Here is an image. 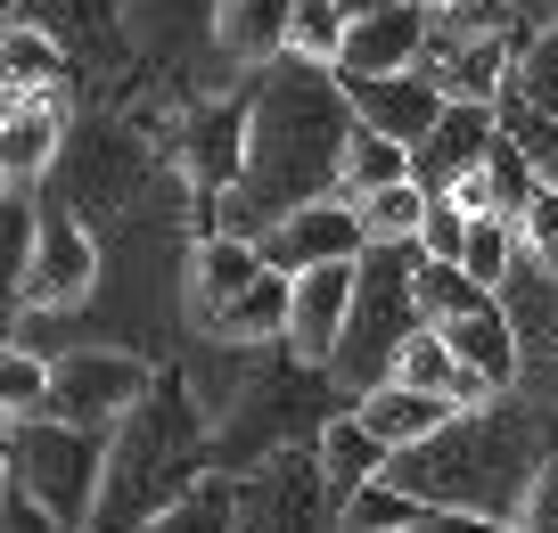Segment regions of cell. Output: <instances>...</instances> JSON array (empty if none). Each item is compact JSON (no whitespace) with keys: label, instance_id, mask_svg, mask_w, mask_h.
<instances>
[{"label":"cell","instance_id":"obj_24","mask_svg":"<svg viewBox=\"0 0 558 533\" xmlns=\"http://www.w3.org/2000/svg\"><path fill=\"white\" fill-rule=\"evenodd\" d=\"M148 533H239V476H230V468H206Z\"/></svg>","mask_w":558,"mask_h":533},{"label":"cell","instance_id":"obj_4","mask_svg":"<svg viewBox=\"0 0 558 533\" xmlns=\"http://www.w3.org/2000/svg\"><path fill=\"white\" fill-rule=\"evenodd\" d=\"M418 255H427L418 239H369V246H362L353 320H345V344H337V362H329V378L345 386L353 402H362L369 386L395 378L411 328L427 320V312H418Z\"/></svg>","mask_w":558,"mask_h":533},{"label":"cell","instance_id":"obj_32","mask_svg":"<svg viewBox=\"0 0 558 533\" xmlns=\"http://www.w3.org/2000/svg\"><path fill=\"white\" fill-rule=\"evenodd\" d=\"M395 378L427 386V395H452V378H460V353H452V337H444L436 320H418V328H411V344H402V362H395Z\"/></svg>","mask_w":558,"mask_h":533},{"label":"cell","instance_id":"obj_42","mask_svg":"<svg viewBox=\"0 0 558 533\" xmlns=\"http://www.w3.org/2000/svg\"><path fill=\"white\" fill-rule=\"evenodd\" d=\"M345 17H378V9H395V0H337Z\"/></svg>","mask_w":558,"mask_h":533},{"label":"cell","instance_id":"obj_21","mask_svg":"<svg viewBox=\"0 0 558 533\" xmlns=\"http://www.w3.org/2000/svg\"><path fill=\"white\" fill-rule=\"evenodd\" d=\"M353 411H362L369 427H378L386 444L402 451V444H418V435H436L444 419L460 411V402H452V395H427V386H411V378H386V386H369Z\"/></svg>","mask_w":558,"mask_h":533},{"label":"cell","instance_id":"obj_11","mask_svg":"<svg viewBox=\"0 0 558 533\" xmlns=\"http://www.w3.org/2000/svg\"><path fill=\"white\" fill-rule=\"evenodd\" d=\"M369 246V230H362V206H353L345 190L337 197H313V206H288L271 230H263V263L271 271H313V263H345V255H362Z\"/></svg>","mask_w":558,"mask_h":533},{"label":"cell","instance_id":"obj_38","mask_svg":"<svg viewBox=\"0 0 558 533\" xmlns=\"http://www.w3.org/2000/svg\"><path fill=\"white\" fill-rule=\"evenodd\" d=\"M345 34H353V17L337 9V0H296V50L304 58H329V66H337Z\"/></svg>","mask_w":558,"mask_h":533},{"label":"cell","instance_id":"obj_8","mask_svg":"<svg viewBox=\"0 0 558 533\" xmlns=\"http://www.w3.org/2000/svg\"><path fill=\"white\" fill-rule=\"evenodd\" d=\"M148 172H157V140L140 123H90L58 148V197L99 222V214H123L148 190Z\"/></svg>","mask_w":558,"mask_h":533},{"label":"cell","instance_id":"obj_30","mask_svg":"<svg viewBox=\"0 0 558 533\" xmlns=\"http://www.w3.org/2000/svg\"><path fill=\"white\" fill-rule=\"evenodd\" d=\"M493 107H501V132L534 156V172L558 190V116H550V107H534V99H518V90H501Z\"/></svg>","mask_w":558,"mask_h":533},{"label":"cell","instance_id":"obj_26","mask_svg":"<svg viewBox=\"0 0 558 533\" xmlns=\"http://www.w3.org/2000/svg\"><path fill=\"white\" fill-rule=\"evenodd\" d=\"M534 190H542L534 156L501 132V140H493V156H485V214H509V222H518V214L534 206Z\"/></svg>","mask_w":558,"mask_h":533},{"label":"cell","instance_id":"obj_20","mask_svg":"<svg viewBox=\"0 0 558 533\" xmlns=\"http://www.w3.org/2000/svg\"><path fill=\"white\" fill-rule=\"evenodd\" d=\"M444 337H452V353L469 370H485L493 386H518V320H509V304L501 295H493V304H476V312H460V320H436Z\"/></svg>","mask_w":558,"mask_h":533},{"label":"cell","instance_id":"obj_3","mask_svg":"<svg viewBox=\"0 0 558 533\" xmlns=\"http://www.w3.org/2000/svg\"><path fill=\"white\" fill-rule=\"evenodd\" d=\"M206 468H214L206 411L190 395V370L165 362L157 386L132 402V419L107 435V484H99V509H90L83 533H148Z\"/></svg>","mask_w":558,"mask_h":533},{"label":"cell","instance_id":"obj_27","mask_svg":"<svg viewBox=\"0 0 558 533\" xmlns=\"http://www.w3.org/2000/svg\"><path fill=\"white\" fill-rule=\"evenodd\" d=\"M501 288H485V279H469L460 263H436V255H418V312L427 320H460V312L493 304Z\"/></svg>","mask_w":558,"mask_h":533},{"label":"cell","instance_id":"obj_13","mask_svg":"<svg viewBox=\"0 0 558 533\" xmlns=\"http://www.w3.org/2000/svg\"><path fill=\"white\" fill-rule=\"evenodd\" d=\"M493 140H501V107H493V99H452V107H444V123L411 148L418 190H436V197L460 190V181L493 156Z\"/></svg>","mask_w":558,"mask_h":533},{"label":"cell","instance_id":"obj_28","mask_svg":"<svg viewBox=\"0 0 558 533\" xmlns=\"http://www.w3.org/2000/svg\"><path fill=\"white\" fill-rule=\"evenodd\" d=\"M353 206H362L369 239H418V222H427V190H418V172H411V181H386V190H362Z\"/></svg>","mask_w":558,"mask_h":533},{"label":"cell","instance_id":"obj_41","mask_svg":"<svg viewBox=\"0 0 558 533\" xmlns=\"http://www.w3.org/2000/svg\"><path fill=\"white\" fill-rule=\"evenodd\" d=\"M386 533H518L501 517H476V509H418L411 525H386Z\"/></svg>","mask_w":558,"mask_h":533},{"label":"cell","instance_id":"obj_36","mask_svg":"<svg viewBox=\"0 0 558 533\" xmlns=\"http://www.w3.org/2000/svg\"><path fill=\"white\" fill-rule=\"evenodd\" d=\"M518 263H542V271L558 279V190L550 181H542L534 206L518 214Z\"/></svg>","mask_w":558,"mask_h":533},{"label":"cell","instance_id":"obj_22","mask_svg":"<svg viewBox=\"0 0 558 533\" xmlns=\"http://www.w3.org/2000/svg\"><path fill=\"white\" fill-rule=\"evenodd\" d=\"M313 444H320V468H329V484H337V500H345V493H362V484H369V476H378V468H386V460H395V444H386V435H378V427H369V419H362V411H337V419H329V427H320V435H313Z\"/></svg>","mask_w":558,"mask_h":533},{"label":"cell","instance_id":"obj_25","mask_svg":"<svg viewBox=\"0 0 558 533\" xmlns=\"http://www.w3.org/2000/svg\"><path fill=\"white\" fill-rule=\"evenodd\" d=\"M386 181H411V148H402L395 132H378V123H362V132L345 140V197L386 190Z\"/></svg>","mask_w":558,"mask_h":533},{"label":"cell","instance_id":"obj_19","mask_svg":"<svg viewBox=\"0 0 558 533\" xmlns=\"http://www.w3.org/2000/svg\"><path fill=\"white\" fill-rule=\"evenodd\" d=\"M288 312H296V279L263 271L246 295H230V304L206 320V337L214 344H288Z\"/></svg>","mask_w":558,"mask_h":533},{"label":"cell","instance_id":"obj_31","mask_svg":"<svg viewBox=\"0 0 558 533\" xmlns=\"http://www.w3.org/2000/svg\"><path fill=\"white\" fill-rule=\"evenodd\" d=\"M509 90L558 116V17H542L534 34L518 41V74H509Z\"/></svg>","mask_w":558,"mask_h":533},{"label":"cell","instance_id":"obj_40","mask_svg":"<svg viewBox=\"0 0 558 533\" xmlns=\"http://www.w3.org/2000/svg\"><path fill=\"white\" fill-rule=\"evenodd\" d=\"M0 533H74V525L50 509V500H34L25 484H9V493H0Z\"/></svg>","mask_w":558,"mask_h":533},{"label":"cell","instance_id":"obj_14","mask_svg":"<svg viewBox=\"0 0 558 533\" xmlns=\"http://www.w3.org/2000/svg\"><path fill=\"white\" fill-rule=\"evenodd\" d=\"M353 116L378 123V132H395L402 148H418V140L444 123V107H452V90L436 83L427 66H395V74H353Z\"/></svg>","mask_w":558,"mask_h":533},{"label":"cell","instance_id":"obj_7","mask_svg":"<svg viewBox=\"0 0 558 533\" xmlns=\"http://www.w3.org/2000/svg\"><path fill=\"white\" fill-rule=\"evenodd\" d=\"M239 533H345V500H337L320 444H288L239 476Z\"/></svg>","mask_w":558,"mask_h":533},{"label":"cell","instance_id":"obj_6","mask_svg":"<svg viewBox=\"0 0 558 533\" xmlns=\"http://www.w3.org/2000/svg\"><path fill=\"white\" fill-rule=\"evenodd\" d=\"M9 484L50 500V509L83 533L90 509H99V484H107V435L74 427V419H58V411L9 419Z\"/></svg>","mask_w":558,"mask_h":533},{"label":"cell","instance_id":"obj_33","mask_svg":"<svg viewBox=\"0 0 558 533\" xmlns=\"http://www.w3.org/2000/svg\"><path fill=\"white\" fill-rule=\"evenodd\" d=\"M427 509L418 493H402L395 476H369L362 493H345V533H386V525H411Z\"/></svg>","mask_w":558,"mask_h":533},{"label":"cell","instance_id":"obj_16","mask_svg":"<svg viewBox=\"0 0 558 533\" xmlns=\"http://www.w3.org/2000/svg\"><path fill=\"white\" fill-rule=\"evenodd\" d=\"M427 58V0H395L378 17H353L345 50H337V74H395V66H418Z\"/></svg>","mask_w":558,"mask_h":533},{"label":"cell","instance_id":"obj_1","mask_svg":"<svg viewBox=\"0 0 558 533\" xmlns=\"http://www.w3.org/2000/svg\"><path fill=\"white\" fill-rule=\"evenodd\" d=\"M362 132L353 116V90L329 58L288 50L279 66L255 74V148H246V181L230 197H214V230H263L288 206H313V197L345 190V140Z\"/></svg>","mask_w":558,"mask_h":533},{"label":"cell","instance_id":"obj_17","mask_svg":"<svg viewBox=\"0 0 558 533\" xmlns=\"http://www.w3.org/2000/svg\"><path fill=\"white\" fill-rule=\"evenodd\" d=\"M263 271H271V263H263V239H246V230H206L197 255H190V320L206 328L214 312H222L230 295H246Z\"/></svg>","mask_w":558,"mask_h":533},{"label":"cell","instance_id":"obj_37","mask_svg":"<svg viewBox=\"0 0 558 533\" xmlns=\"http://www.w3.org/2000/svg\"><path fill=\"white\" fill-rule=\"evenodd\" d=\"M469 222H476V206H460V197H436L427 190V222H418V246L436 263H460V246H469Z\"/></svg>","mask_w":558,"mask_h":533},{"label":"cell","instance_id":"obj_2","mask_svg":"<svg viewBox=\"0 0 558 533\" xmlns=\"http://www.w3.org/2000/svg\"><path fill=\"white\" fill-rule=\"evenodd\" d=\"M558 451V419L518 411V402H476V411H452L436 435L402 444L378 476H395L402 493H418L427 509H476L518 525V500L534 484V468Z\"/></svg>","mask_w":558,"mask_h":533},{"label":"cell","instance_id":"obj_9","mask_svg":"<svg viewBox=\"0 0 558 533\" xmlns=\"http://www.w3.org/2000/svg\"><path fill=\"white\" fill-rule=\"evenodd\" d=\"M148 386H157V370L140 353H66V362H50V411L74 419V427L116 435Z\"/></svg>","mask_w":558,"mask_h":533},{"label":"cell","instance_id":"obj_39","mask_svg":"<svg viewBox=\"0 0 558 533\" xmlns=\"http://www.w3.org/2000/svg\"><path fill=\"white\" fill-rule=\"evenodd\" d=\"M518 533H558V451L534 468V484H525V500H518Z\"/></svg>","mask_w":558,"mask_h":533},{"label":"cell","instance_id":"obj_15","mask_svg":"<svg viewBox=\"0 0 558 533\" xmlns=\"http://www.w3.org/2000/svg\"><path fill=\"white\" fill-rule=\"evenodd\" d=\"M58 148H66V90H9V107H0V172L41 181V172H58Z\"/></svg>","mask_w":558,"mask_h":533},{"label":"cell","instance_id":"obj_29","mask_svg":"<svg viewBox=\"0 0 558 533\" xmlns=\"http://www.w3.org/2000/svg\"><path fill=\"white\" fill-rule=\"evenodd\" d=\"M460 271L485 279V288H509V271H518V222L509 214H476L469 246H460Z\"/></svg>","mask_w":558,"mask_h":533},{"label":"cell","instance_id":"obj_12","mask_svg":"<svg viewBox=\"0 0 558 533\" xmlns=\"http://www.w3.org/2000/svg\"><path fill=\"white\" fill-rule=\"evenodd\" d=\"M353 288H362V255L345 263H313L296 271V312H288V353L329 370L337 344H345V320H353Z\"/></svg>","mask_w":558,"mask_h":533},{"label":"cell","instance_id":"obj_10","mask_svg":"<svg viewBox=\"0 0 558 533\" xmlns=\"http://www.w3.org/2000/svg\"><path fill=\"white\" fill-rule=\"evenodd\" d=\"M90 279H99V239H90L83 214L58 197V206H41V246H34V263L9 279V295H17V312H66V304L90 295Z\"/></svg>","mask_w":558,"mask_h":533},{"label":"cell","instance_id":"obj_44","mask_svg":"<svg viewBox=\"0 0 558 533\" xmlns=\"http://www.w3.org/2000/svg\"><path fill=\"white\" fill-rule=\"evenodd\" d=\"M427 9H436V0H427Z\"/></svg>","mask_w":558,"mask_h":533},{"label":"cell","instance_id":"obj_34","mask_svg":"<svg viewBox=\"0 0 558 533\" xmlns=\"http://www.w3.org/2000/svg\"><path fill=\"white\" fill-rule=\"evenodd\" d=\"M0 411H9V419L50 411V362H41V353H25V337L9 344V362H0Z\"/></svg>","mask_w":558,"mask_h":533},{"label":"cell","instance_id":"obj_43","mask_svg":"<svg viewBox=\"0 0 558 533\" xmlns=\"http://www.w3.org/2000/svg\"><path fill=\"white\" fill-rule=\"evenodd\" d=\"M0 9H9V17H25V0H0Z\"/></svg>","mask_w":558,"mask_h":533},{"label":"cell","instance_id":"obj_18","mask_svg":"<svg viewBox=\"0 0 558 533\" xmlns=\"http://www.w3.org/2000/svg\"><path fill=\"white\" fill-rule=\"evenodd\" d=\"M214 34H222V50L239 66H279L296 50V0H222Z\"/></svg>","mask_w":558,"mask_h":533},{"label":"cell","instance_id":"obj_5","mask_svg":"<svg viewBox=\"0 0 558 533\" xmlns=\"http://www.w3.org/2000/svg\"><path fill=\"white\" fill-rule=\"evenodd\" d=\"M320 395H345V386L329 378L320 362H304V353H288V344H271V362H263V378L239 395V419H230L222 435H214V468H230V476H246L255 460H271V451L296 444V427H329L337 411H320Z\"/></svg>","mask_w":558,"mask_h":533},{"label":"cell","instance_id":"obj_35","mask_svg":"<svg viewBox=\"0 0 558 533\" xmlns=\"http://www.w3.org/2000/svg\"><path fill=\"white\" fill-rule=\"evenodd\" d=\"M41 246V206H34V181H9V197H0V255H9V279L34 263Z\"/></svg>","mask_w":558,"mask_h":533},{"label":"cell","instance_id":"obj_23","mask_svg":"<svg viewBox=\"0 0 558 533\" xmlns=\"http://www.w3.org/2000/svg\"><path fill=\"white\" fill-rule=\"evenodd\" d=\"M66 50H58V34H41V25L9 17V34H0V83L9 90H66Z\"/></svg>","mask_w":558,"mask_h":533}]
</instances>
